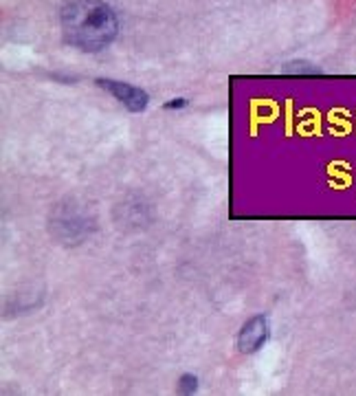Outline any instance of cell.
<instances>
[{"instance_id":"cell-1","label":"cell","mask_w":356,"mask_h":396,"mask_svg":"<svg viewBox=\"0 0 356 396\" xmlns=\"http://www.w3.org/2000/svg\"><path fill=\"white\" fill-rule=\"evenodd\" d=\"M66 44L82 51H102L117 38V16L102 0H69L60 11Z\"/></svg>"},{"instance_id":"cell-2","label":"cell","mask_w":356,"mask_h":396,"mask_svg":"<svg viewBox=\"0 0 356 396\" xmlns=\"http://www.w3.org/2000/svg\"><path fill=\"white\" fill-rule=\"evenodd\" d=\"M97 84L102 88H106L110 95H115L121 104H124L132 112H141L150 101L146 90H141L137 86H130V84H124V82H113V79H104V77L97 79Z\"/></svg>"},{"instance_id":"cell-3","label":"cell","mask_w":356,"mask_h":396,"mask_svg":"<svg viewBox=\"0 0 356 396\" xmlns=\"http://www.w3.org/2000/svg\"><path fill=\"white\" fill-rule=\"evenodd\" d=\"M269 322H266V317L260 315V317H253L244 328L240 331V337H238V350L240 353H255V350H260L266 339H269Z\"/></svg>"},{"instance_id":"cell-4","label":"cell","mask_w":356,"mask_h":396,"mask_svg":"<svg viewBox=\"0 0 356 396\" xmlns=\"http://www.w3.org/2000/svg\"><path fill=\"white\" fill-rule=\"evenodd\" d=\"M196 388H198V379L194 377V375H185V377H181V390L183 394L187 392V394H192V392H196Z\"/></svg>"},{"instance_id":"cell-5","label":"cell","mask_w":356,"mask_h":396,"mask_svg":"<svg viewBox=\"0 0 356 396\" xmlns=\"http://www.w3.org/2000/svg\"><path fill=\"white\" fill-rule=\"evenodd\" d=\"M286 73H317V69H313L310 64L295 62V64H286Z\"/></svg>"},{"instance_id":"cell-6","label":"cell","mask_w":356,"mask_h":396,"mask_svg":"<svg viewBox=\"0 0 356 396\" xmlns=\"http://www.w3.org/2000/svg\"><path fill=\"white\" fill-rule=\"evenodd\" d=\"M185 106H187L185 99H174V101H170V104L165 106V108H185Z\"/></svg>"}]
</instances>
